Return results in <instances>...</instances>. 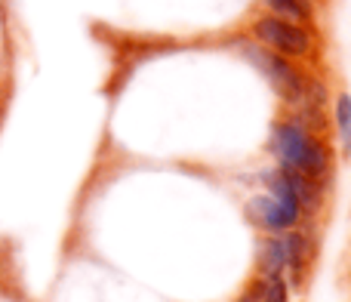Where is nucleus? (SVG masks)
Returning a JSON list of instances; mask_svg holds the SVG:
<instances>
[{
	"label": "nucleus",
	"mask_w": 351,
	"mask_h": 302,
	"mask_svg": "<svg viewBox=\"0 0 351 302\" xmlns=\"http://www.w3.org/2000/svg\"><path fill=\"white\" fill-rule=\"evenodd\" d=\"M256 37L287 56H305L311 47V37L296 25L284 22V19H259L256 22Z\"/></svg>",
	"instance_id": "nucleus-1"
},
{
	"label": "nucleus",
	"mask_w": 351,
	"mask_h": 302,
	"mask_svg": "<svg viewBox=\"0 0 351 302\" xmlns=\"http://www.w3.org/2000/svg\"><path fill=\"white\" fill-rule=\"evenodd\" d=\"M256 59V65H262V71L268 74V80L274 84V90L280 93L284 99H290V102H296L299 96H302V80H299V74L293 71L290 65H287L284 59H278V56L271 53H250Z\"/></svg>",
	"instance_id": "nucleus-2"
},
{
	"label": "nucleus",
	"mask_w": 351,
	"mask_h": 302,
	"mask_svg": "<svg viewBox=\"0 0 351 302\" xmlns=\"http://www.w3.org/2000/svg\"><path fill=\"white\" fill-rule=\"evenodd\" d=\"M305 139H308V136H305L296 124H278V127H274L271 146H274L278 161L284 163V170L299 167V157H302V151H305Z\"/></svg>",
	"instance_id": "nucleus-3"
},
{
	"label": "nucleus",
	"mask_w": 351,
	"mask_h": 302,
	"mask_svg": "<svg viewBox=\"0 0 351 302\" xmlns=\"http://www.w3.org/2000/svg\"><path fill=\"white\" fill-rule=\"evenodd\" d=\"M268 185H271V198H274V204L280 207V213H284V219H287V225H296V219H299V210H302V204L296 200V194L290 191V185H287V179H284V173H278V176H268Z\"/></svg>",
	"instance_id": "nucleus-4"
},
{
	"label": "nucleus",
	"mask_w": 351,
	"mask_h": 302,
	"mask_svg": "<svg viewBox=\"0 0 351 302\" xmlns=\"http://www.w3.org/2000/svg\"><path fill=\"white\" fill-rule=\"evenodd\" d=\"M250 216H253V222H259V225H265V229H287V219H284V213H280V207L274 204V198H253L250 200Z\"/></svg>",
	"instance_id": "nucleus-5"
},
{
	"label": "nucleus",
	"mask_w": 351,
	"mask_h": 302,
	"mask_svg": "<svg viewBox=\"0 0 351 302\" xmlns=\"http://www.w3.org/2000/svg\"><path fill=\"white\" fill-rule=\"evenodd\" d=\"M299 173L308 179V176H324V170H327V151L317 146V139H305V151L302 157H299Z\"/></svg>",
	"instance_id": "nucleus-6"
},
{
	"label": "nucleus",
	"mask_w": 351,
	"mask_h": 302,
	"mask_svg": "<svg viewBox=\"0 0 351 302\" xmlns=\"http://www.w3.org/2000/svg\"><path fill=\"white\" fill-rule=\"evenodd\" d=\"M262 266H265L268 278H274V275H280L287 268L284 237H271V241H265V247H262Z\"/></svg>",
	"instance_id": "nucleus-7"
},
{
	"label": "nucleus",
	"mask_w": 351,
	"mask_h": 302,
	"mask_svg": "<svg viewBox=\"0 0 351 302\" xmlns=\"http://www.w3.org/2000/svg\"><path fill=\"white\" fill-rule=\"evenodd\" d=\"M336 127H339L342 139H346V148L351 151V96L348 93H342L336 99Z\"/></svg>",
	"instance_id": "nucleus-8"
},
{
	"label": "nucleus",
	"mask_w": 351,
	"mask_h": 302,
	"mask_svg": "<svg viewBox=\"0 0 351 302\" xmlns=\"http://www.w3.org/2000/svg\"><path fill=\"white\" fill-rule=\"evenodd\" d=\"M284 256H287V268H290L293 275L302 272V237L287 235L284 237Z\"/></svg>",
	"instance_id": "nucleus-9"
},
{
	"label": "nucleus",
	"mask_w": 351,
	"mask_h": 302,
	"mask_svg": "<svg viewBox=\"0 0 351 302\" xmlns=\"http://www.w3.org/2000/svg\"><path fill=\"white\" fill-rule=\"evenodd\" d=\"M262 302H287V284L280 275H274V278H268L265 284V299Z\"/></svg>",
	"instance_id": "nucleus-10"
},
{
	"label": "nucleus",
	"mask_w": 351,
	"mask_h": 302,
	"mask_svg": "<svg viewBox=\"0 0 351 302\" xmlns=\"http://www.w3.org/2000/svg\"><path fill=\"white\" fill-rule=\"evenodd\" d=\"M268 6H274L278 12H284L287 19H302L305 10L299 6V0H268Z\"/></svg>",
	"instance_id": "nucleus-11"
},
{
	"label": "nucleus",
	"mask_w": 351,
	"mask_h": 302,
	"mask_svg": "<svg viewBox=\"0 0 351 302\" xmlns=\"http://www.w3.org/2000/svg\"><path fill=\"white\" fill-rule=\"evenodd\" d=\"M241 302H262V299H259V297H243Z\"/></svg>",
	"instance_id": "nucleus-12"
}]
</instances>
